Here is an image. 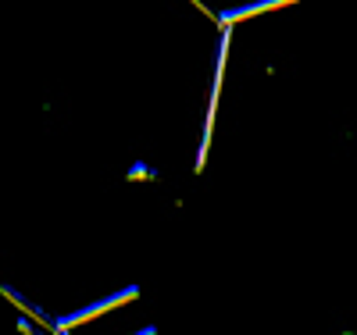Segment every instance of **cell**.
I'll list each match as a JSON object with an SVG mask.
<instances>
[{"label": "cell", "mask_w": 357, "mask_h": 335, "mask_svg": "<svg viewBox=\"0 0 357 335\" xmlns=\"http://www.w3.org/2000/svg\"><path fill=\"white\" fill-rule=\"evenodd\" d=\"M139 335H154V332H139Z\"/></svg>", "instance_id": "obj_3"}, {"label": "cell", "mask_w": 357, "mask_h": 335, "mask_svg": "<svg viewBox=\"0 0 357 335\" xmlns=\"http://www.w3.org/2000/svg\"><path fill=\"white\" fill-rule=\"evenodd\" d=\"M282 4H293V0H261V4H250V8H240V11H225V15H222V25L254 18V15H261V11H272V8H282Z\"/></svg>", "instance_id": "obj_2"}, {"label": "cell", "mask_w": 357, "mask_h": 335, "mask_svg": "<svg viewBox=\"0 0 357 335\" xmlns=\"http://www.w3.org/2000/svg\"><path fill=\"white\" fill-rule=\"evenodd\" d=\"M126 299H136V289H126V293H118V296H111V299H100V303H93V307H86V311H79V314H72V318H65V321H57L54 328H57V332H68V328H75V325H82V321H89V318H97V314L118 307V303H126Z\"/></svg>", "instance_id": "obj_1"}]
</instances>
